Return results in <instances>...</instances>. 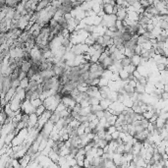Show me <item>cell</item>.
Returning <instances> with one entry per match:
<instances>
[{
	"mask_svg": "<svg viewBox=\"0 0 168 168\" xmlns=\"http://www.w3.org/2000/svg\"><path fill=\"white\" fill-rule=\"evenodd\" d=\"M95 116H96V118H97L98 120H101L102 118H104V110H101V111L96 112Z\"/></svg>",
	"mask_w": 168,
	"mask_h": 168,
	"instance_id": "obj_24",
	"label": "cell"
},
{
	"mask_svg": "<svg viewBox=\"0 0 168 168\" xmlns=\"http://www.w3.org/2000/svg\"><path fill=\"white\" fill-rule=\"evenodd\" d=\"M123 104L125 105V107L132 108V107H133V105H134V101H133V99H132V98H130V97H128V96H127V98H126V99H125V101L123 102Z\"/></svg>",
	"mask_w": 168,
	"mask_h": 168,
	"instance_id": "obj_13",
	"label": "cell"
},
{
	"mask_svg": "<svg viewBox=\"0 0 168 168\" xmlns=\"http://www.w3.org/2000/svg\"><path fill=\"white\" fill-rule=\"evenodd\" d=\"M119 77H120V79H121L122 81L126 82V81H128V80H129L130 74L128 73V72H126V71L123 69V70H121V71L119 72Z\"/></svg>",
	"mask_w": 168,
	"mask_h": 168,
	"instance_id": "obj_9",
	"label": "cell"
},
{
	"mask_svg": "<svg viewBox=\"0 0 168 168\" xmlns=\"http://www.w3.org/2000/svg\"><path fill=\"white\" fill-rule=\"evenodd\" d=\"M35 72H34V70H32V69H31V70H30V71H29L28 73H27V78L28 79H30V80H32V78H33V77H34V75H35Z\"/></svg>",
	"mask_w": 168,
	"mask_h": 168,
	"instance_id": "obj_25",
	"label": "cell"
},
{
	"mask_svg": "<svg viewBox=\"0 0 168 168\" xmlns=\"http://www.w3.org/2000/svg\"><path fill=\"white\" fill-rule=\"evenodd\" d=\"M31 68H32V63L31 62H28V61H24L22 65V71L23 72H25V73H28L29 71L31 70Z\"/></svg>",
	"mask_w": 168,
	"mask_h": 168,
	"instance_id": "obj_10",
	"label": "cell"
},
{
	"mask_svg": "<svg viewBox=\"0 0 168 168\" xmlns=\"http://www.w3.org/2000/svg\"><path fill=\"white\" fill-rule=\"evenodd\" d=\"M116 16H117V20H119V21H122V22L126 21L128 19V11H127V9L120 7V9H119L118 13L116 14Z\"/></svg>",
	"mask_w": 168,
	"mask_h": 168,
	"instance_id": "obj_1",
	"label": "cell"
},
{
	"mask_svg": "<svg viewBox=\"0 0 168 168\" xmlns=\"http://www.w3.org/2000/svg\"><path fill=\"white\" fill-rule=\"evenodd\" d=\"M109 81H110V80H107V79H104V78H100L98 87H99V88H101V87H108Z\"/></svg>",
	"mask_w": 168,
	"mask_h": 168,
	"instance_id": "obj_17",
	"label": "cell"
},
{
	"mask_svg": "<svg viewBox=\"0 0 168 168\" xmlns=\"http://www.w3.org/2000/svg\"><path fill=\"white\" fill-rule=\"evenodd\" d=\"M102 7V10L104 12L105 15H112L113 14V7L114 6H111L109 4H105L104 1H103V5H101Z\"/></svg>",
	"mask_w": 168,
	"mask_h": 168,
	"instance_id": "obj_3",
	"label": "cell"
},
{
	"mask_svg": "<svg viewBox=\"0 0 168 168\" xmlns=\"http://www.w3.org/2000/svg\"><path fill=\"white\" fill-rule=\"evenodd\" d=\"M133 75H134V77H135V78H136V79H137V80H138V79H140L141 77H142V75H141V74H140V72H139V71H137V70L135 71L134 74H133Z\"/></svg>",
	"mask_w": 168,
	"mask_h": 168,
	"instance_id": "obj_27",
	"label": "cell"
},
{
	"mask_svg": "<svg viewBox=\"0 0 168 168\" xmlns=\"http://www.w3.org/2000/svg\"><path fill=\"white\" fill-rule=\"evenodd\" d=\"M120 63H121V65H122L123 69H124V68H126V67H128V66L131 65V58H128V57H126V56H125L123 59L120 61Z\"/></svg>",
	"mask_w": 168,
	"mask_h": 168,
	"instance_id": "obj_11",
	"label": "cell"
},
{
	"mask_svg": "<svg viewBox=\"0 0 168 168\" xmlns=\"http://www.w3.org/2000/svg\"><path fill=\"white\" fill-rule=\"evenodd\" d=\"M128 11V19L131 20V21H134V22H139V14L136 11Z\"/></svg>",
	"mask_w": 168,
	"mask_h": 168,
	"instance_id": "obj_4",
	"label": "cell"
},
{
	"mask_svg": "<svg viewBox=\"0 0 168 168\" xmlns=\"http://www.w3.org/2000/svg\"><path fill=\"white\" fill-rule=\"evenodd\" d=\"M135 92L138 94V95H144V94H146V87L138 83L137 87L135 88Z\"/></svg>",
	"mask_w": 168,
	"mask_h": 168,
	"instance_id": "obj_7",
	"label": "cell"
},
{
	"mask_svg": "<svg viewBox=\"0 0 168 168\" xmlns=\"http://www.w3.org/2000/svg\"><path fill=\"white\" fill-rule=\"evenodd\" d=\"M131 65L138 68L141 65V56L140 55H134L131 58Z\"/></svg>",
	"mask_w": 168,
	"mask_h": 168,
	"instance_id": "obj_6",
	"label": "cell"
},
{
	"mask_svg": "<svg viewBox=\"0 0 168 168\" xmlns=\"http://www.w3.org/2000/svg\"><path fill=\"white\" fill-rule=\"evenodd\" d=\"M116 131H117V128H116L115 126H110V127H109V133H110V134H113V133L116 132Z\"/></svg>",
	"mask_w": 168,
	"mask_h": 168,
	"instance_id": "obj_28",
	"label": "cell"
},
{
	"mask_svg": "<svg viewBox=\"0 0 168 168\" xmlns=\"http://www.w3.org/2000/svg\"><path fill=\"white\" fill-rule=\"evenodd\" d=\"M143 52V47L141 45H137L136 48H135V54L136 55H141Z\"/></svg>",
	"mask_w": 168,
	"mask_h": 168,
	"instance_id": "obj_23",
	"label": "cell"
},
{
	"mask_svg": "<svg viewBox=\"0 0 168 168\" xmlns=\"http://www.w3.org/2000/svg\"><path fill=\"white\" fill-rule=\"evenodd\" d=\"M66 108H67V107L65 106V105H64V104H63V103H62V102H61V103H60V104H59V105L57 106V108H56L55 112H57V113H60V112H61V111H63V110H65Z\"/></svg>",
	"mask_w": 168,
	"mask_h": 168,
	"instance_id": "obj_22",
	"label": "cell"
},
{
	"mask_svg": "<svg viewBox=\"0 0 168 168\" xmlns=\"http://www.w3.org/2000/svg\"><path fill=\"white\" fill-rule=\"evenodd\" d=\"M45 111H46V108H45V106L43 105V104H42L41 106H39V107H38V108H36L35 114H36L39 117H40V116H41V115H42V114H43Z\"/></svg>",
	"mask_w": 168,
	"mask_h": 168,
	"instance_id": "obj_14",
	"label": "cell"
},
{
	"mask_svg": "<svg viewBox=\"0 0 168 168\" xmlns=\"http://www.w3.org/2000/svg\"><path fill=\"white\" fill-rule=\"evenodd\" d=\"M7 118H8V116L6 115V113L3 110L1 111V127L2 126H4V124H5V122H6V120H7Z\"/></svg>",
	"mask_w": 168,
	"mask_h": 168,
	"instance_id": "obj_19",
	"label": "cell"
},
{
	"mask_svg": "<svg viewBox=\"0 0 168 168\" xmlns=\"http://www.w3.org/2000/svg\"><path fill=\"white\" fill-rule=\"evenodd\" d=\"M124 70H125L126 72H128L130 75H133L135 71L137 70V68L135 67V66H133V65H130V66H128V67L124 68Z\"/></svg>",
	"mask_w": 168,
	"mask_h": 168,
	"instance_id": "obj_18",
	"label": "cell"
},
{
	"mask_svg": "<svg viewBox=\"0 0 168 168\" xmlns=\"http://www.w3.org/2000/svg\"><path fill=\"white\" fill-rule=\"evenodd\" d=\"M50 5H51V1H47V0L39 1V4H38V7H36V12L43 11L45 9H47Z\"/></svg>",
	"mask_w": 168,
	"mask_h": 168,
	"instance_id": "obj_2",
	"label": "cell"
},
{
	"mask_svg": "<svg viewBox=\"0 0 168 168\" xmlns=\"http://www.w3.org/2000/svg\"><path fill=\"white\" fill-rule=\"evenodd\" d=\"M113 103L111 100H109V99H101L100 102H99V105L102 107V109L105 111L107 110L109 107L111 106V104Z\"/></svg>",
	"mask_w": 168,
	"mask_h": 168,
	"instance_id": "obj_5",
	"label": "cell"
},
{
	"mask_svg": "<svg viewBox=\"0 0 168 168\" xmlns=\"http://www.w3.org/2000/svg\"><path fill=\"white\" fill-rule=\"evenodd\" d=\"M144 117L146 118V119H147V120H151V117L154 115V113H153V111H146L144 114Z\"/></svg>",
	"mask_w": 168,
	"mask_h": 168,
	"instance_id": "obj_21",
	"label": "cell"
},
{
	"mask_svg": "<svg viewBox=\"0 0 168 168\" xmlns=\"http://www.w3.org/2000/svg\"><path fill=\"white\" fill-rule=\"evenodd\" d=\"M155 67H156V71H159V72H162L166 69V66L162 64V63H156L155 64Z\"/></svg>",
	"mask_w": 168,
	"mask_h": 168,
	"instance_id": "obj_20",
	"label": "cell"
},
{
	"mask_svg": "<svg viewBox=\"0 0 168 168\" xmlns=\"http://www.w3.org/2000/svg\"><path fill=\"white\" fill-rule=\"evenodd\" d=\"M30 81H31L30 79L25 78L24 80H22V81H21V85H20V87L22 88L23 90H27V89L29 88V85H30Z\"/></svg>",
	"mask_w": 168,
	"mask_h": 168,
	"instance_id": "obj_12",
	"label": "cell"
},
{
	"mask_svg": "<svg viewBox=\"0 0 168 168\" xmlns=\"http://www.w3.org/2000/svg\"><path fill=\"white\" fill-rule=\"evenodd\" d=\"M112 136V139L115 141V140H118V139H120V132H118V131H116V132H114L113 134H111ZM112 140V141H113Z\"/></svg>",
	"mask_w": 168,
	"mask_h": 168,
	"instance_id": "obj_26",
	"label": "cell"
},
{
	"mask_svg": "<svg viewBox=\"0 0 168 168\" xmlns=\"http://www.w3.org/2000/svg\"><path fill=\"white\" fill-rule=\"evenodd\" d=\"M31 103H32L35 108H38V107L41 106V105L43 104V101L41 100L40 98H38V99H34V100L31 101Z\"/></svg>",
	"mask_w": 168,
	"mask_h": 168,
	"instance_id": "obj_16",
	"label": "cell"
},
{
	"mask_svg": "<svg viewBox=\"0 0 168 168\" xmlns=\"http://www.w3.org/2000/svg\"><path fill=\"white\" fill-rule=\"evenodd\" d=\"M60 120H61V117H60L59 113H57V112H53L52 116H51V118L49 119V121H50V122H52V123L54 124V125H55L56 123H58Z\"/></svg>",
	"mask_w": 168,
	"mask_h": 168,
	"instance_id": "obj_8",
	"label": "cell"
},
{
	"mask_svg": "<svg viewBox=\"0 0 168 168\" xmlns=\"http://www.w3.org/2000/svg\"><path fill=\"white\" fill-rule=\"evenodd\" d=\"M165 48H167V49H168V40L165 42Z\"/></svg>",
	"mask_w": 168,
	"mask_h": 168,
	"instance_id": "obj_29",
	"label": "cell"
},
{
	"mask_svg": "<svg viewBox=\"0 0 168 168\" xmlns=\"http://www.w3.org/2000/svg\"><path fill=\"white\" fill-rule=\"evenodd\" d=\"M89 102H90V105H98L100 102V99H98L97 97H95V96H91Z\"/></svg>",
	"mask_w": 168,
	"mask_h": 168,
	"instance_id": "obj_15",
	"label": "cell"
}]
</instances>
